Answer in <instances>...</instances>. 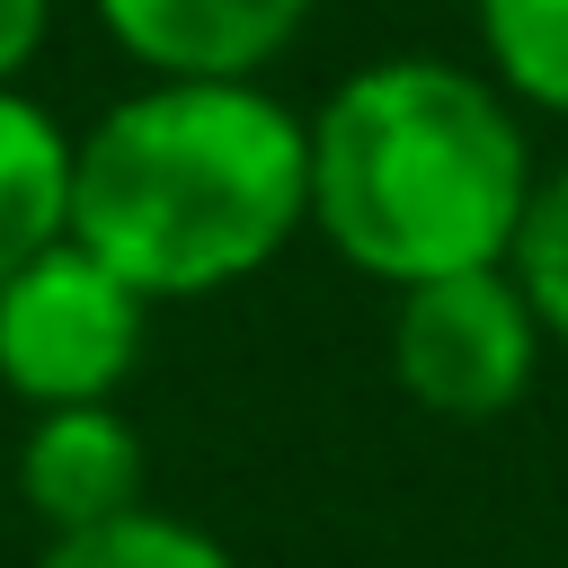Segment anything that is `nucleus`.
Masks as SVG:
<instances>
[{
	"mask_svg": "<svg viewBox=\"0 0 568 568\" xmlns=\"http://www.w3.org/2000/svg\"><path fill=\"white\" fill-rule=\"evenodd\" d=\"M311 222V124L248 80H151L71 160V240L142 302L257 275Z\"/></svg>",
	"mask_w": 568,
	"mask_h": 568,
	"instance_id": "nucleus-1",
	"label": "nucleus"
},
{
	"mask_svg": "<svg viewBox=\"0 0 568 568\" xmlns=\"http://www.w3.org/2000/svg\"><path fill=\"white\" fill-rule=\"evenodd\" d=\"M532 151L515 106L453 62H373L311 124V222L373 284H435L506 266Z\"/></svg>",
	"mask_w": 568,
	"mask_h": 568,
	"instance_id": "nucleus-2",
	"label": "nucleus"
},
{
	"mask_svg": "<svg viewBox=\"0 0 568 568\" xmlns=\"http://www.w3.org/2000/svg\"><path fill=\"white\" fill-rule=\"evenodd\" d=\"M142 328H151V302L115 266H98L80 240H62L0 284V390L27 399V417L106 408L142 364Z\"/></svg>",
	"mask_w": 568,
	"mask_h": 568,
	"instance_id": "nucleus-3",
	"label": "nucleus"
},
{
	"mask_svg": "<svg viewBox=\"0 0 568 568\" xmlns=\"http://www.w3.org/2000/svg\"><path fill=\"white\" fill-rule=\"evenodd\" d=\"M541 320L506 266L408 284L390 311V373L435 417H506L532 390Z\"/></svg>",
	"mask_w": 568,
	"mask_h": 568,
	"instance_id": "nucleus-4",
	"label": "nucleus"
},
{
	"mask_svg": "<svg viewBox=\"0 0 568 568\" xmlns=\"http://www.w3.org/2000/svg\"><path fill=\"white\" fill-rule=\"evenodd\" d=\"M142 479H151V453H142V435L115 399L106 408H44L9 444V506H27L44 524V541L142 515L151 506Z\"/></svg>",
	"mask_w": 568,
	"mask_h": 568,
	"instance_id": "nucleus-5",
	"label": "nucleus"
},
{
	"mask_svg": "<svg viewBox=\"0 0 568 568\" xmlns=\"http://www.w3.org/2000/svg\"><path fill=\"white\" fill-rule=\"evenodd\" d=\"M98 18L160 80H248L302 36L311 0H98Z\"/></svg>",
	"mask_w": 568,
	"mask_h": 568,
	"instance_id": "nucleus-6",
	"label": "nucleus"
},
{
	"mask_svg": "<svg viewBox=\"0 0 568 568\" xmlns=\"http://www.w3.org/2000/svg\"><path fill=\"white\" fill-rule=\"evenodd\" d=\"M71 160L80 142L18 89H0V284L71 240Z\"/></svg>",
	"mask_w": 568,
	"mask_h": 568,
	"instance_id": "nucleus-7",
	"label": "nucleus"
},
{
	"mask_svg": "<svg viewBox=\"0 0 568 568\" xmlns=\"http://www.w3.org/2000/svg\"><path fill=\"white\" fill-rule=\"evenodd\" d=\"M36 568H240V559H231L204 524L142 506V515H124V524H98V532H71V541H44Z\"/></svg>",
	"mask_w": 568,
	"mask_h": 568,
	"instance_id": "nucleus-8",
	"label": "nucleus"
},
{
	"mask_svg": "<svg viewBox=\"0 0 568 568\" xmlns=\"http://www.w3.org/2000/svg\"><path fill=\"white\" fill-rule=\"evenodd\" d=\"M479 36L515 98L568 115V0H479Z\"/></svg>",
	"mask_w": 568,
	"mask_h": 568,
	"instance_id": "nucleus-9",
	"label": "nucleus"
},
{
	"mask_svg": "<svg viewBox=\"0 0 568 568\" xmlns=\"http://www.w3.org/2000/svg\"><path fill=\"white\" fill-rule=\"evenodd\" d=\"M506 275L524 284L541 337H568V169L532 186L524 231H515V248H506Z\"/></svg>",
	"mask_w": 568,
	"mask_h": 568,
	"instance_id": "nucleus-10",
	"label": "nucleus"
},
{
	"mask_svg": "<svg viewBox=\"0 0 568 568\" xmlns=\"http://www.w3.org/2000/svg\"><path fill=\"white\" fill-rule=\"evenodd\" d=\"M44 18H53V0H0V89H9L18 62L44 44Z\"/></svg>",
	"mask_w": 568,
	"mask_h": 568,
	"instance_id": "nucleus-11",
	"label": "nucleus"
},
{
	"mask_svg": "<svg viewBox=\"0 0 568 568\" xmlns=\"http://www.w3.org/2000/svg\"><path fill=\"white\" fill-rule=\"evenodd\" d=\"M0 506H9V444H0Z\"/></svg>",
	"mask_w": 568,
	"mask_h": 568,
	"instance_id": "nucleus-12",
	"label": "nucleus"
}]
</instances>
